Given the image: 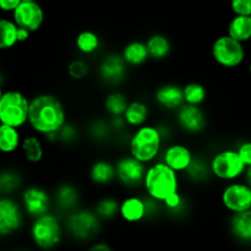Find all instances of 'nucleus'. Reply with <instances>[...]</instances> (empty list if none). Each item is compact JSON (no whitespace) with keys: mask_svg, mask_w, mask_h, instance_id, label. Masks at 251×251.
Listing matches in <instances>:
<instances>
[{"mask_svg":"<svg viewBox=\"0 0 251 251\" xmlns=\"http://www.w3.org/2000/svg\"><path fill=\"white\" fill-rule=\"evenodd\" d=\"M66 123L65 107L55 95L39 93L31 98L28 125L34 134L43 137L55 134Z\"/></svg>","mask_w":251,"mask_h":251,"instance_id":"1","label":"nucleus"},{"mask_svg":"<svg viewBox=\"0 0 251 251\" xmlns=\"http://www.w3.org/2000/svg\"><path fill=\"white\" fill-rule=\"evenodd\" d=\"M179 174L169 168L164 162L156 161L147 167L144 189L149 198L162 203L171 195L179 193Z\"/></svg>","mask_w":251,"mask_h":251,"instance_id":"2","label":"nucleus"},{"mask_svg":"<svg viewBox=\"0 0 251 251\" xmlns=\"http://www.w3.org/2000/svg\"><path fill=\"white\" fill-rule=\"evenodd\" d=\"M163 144L164 140L157 125L146 124L135 129L130 135L127 149L129 154L134 158L150 166L156 162L159 154H162Z\"/></svg>","mask_w":251,"mask_h":251,"instance_id":"3","label":"nucleus"},{"mask_svg":"<svg viewBox=\"0 0 251 251\" xmlns=\"http://www.w3.org/2000/svg\"><path fill=\"white\" fill-rule=\"evenodd\" d=\"M28 97L19 90H2L0 95V124L21 129L28 125Z\"/></svg>","mask_w":251,"mask_h":251,"instance_id":"4","label":"nucleus"},{"mask_svg":"<svg viewBox=\"0 0 251 251\" xmlns=\"http://www.w3.org/2000/svg\"><path fill=\"white\" fill-rule=\"evenodd\" d=\"M64 226L60 218L54 213L49 212L38 218L32 220L29 227V235L32 243L38 249L48 251L58 247L63 240Z\"/></svg>","mask_w":251,"mask_h":251,"instance_id":"5","label":"nucleus"},{"mask_svg":"<svg viewBox=\"0 0 251 251\" xmlns=\"http://www.w3.org/2000/svg\"><path fill=\"white\" fill-rule=\"evenodd\" d=\"M210 167L213 178L227 184L239 180L245 176L248 168L235 149H223L213 153L210 158Z\"/></svg>","mask_w":251,"mask_h":251,"instance_id":"6","label":"nucleus"},{"mask_svg":"<svg viewBox=\"0 0 251 251\" xmlns=\"http://www.w3.org/2000/svg\"><path fill=\"white\" fill-rule=\"evenodd\" d=\"M100 226L102 221L96 215L95 211L77 208L68 213L64 227L71 238L78 242H87L100 233Z\"/></svg>","mask_w":251,"mask_h":251,"instance_id":"7","label":"nucleus"},{"mask_svg":"<svg viewBox=\"0 0 251 251\" xmlns=\"http://www.w3.org/2000/svg\"><path fill=\"white\" fill-rule=\"evenodd\" d=\"M211 55L216 64L226 69L239 68L247 58L244 44L228 34L217 37L211 47Z\"/></svg>","mask_w":251,"mask_h":251,"instance_id":"8","label":"nucleus"},{"mask_svg":"<svg viewBox=\"0 0 251 251\" xmlns=\"http://www.w3.org/2000/svg\"><path fill=\"white\" fill-rule=\"evenodd\" d=\"M221 203L232 215L251 211V186L239 180L226 184L221 193Z\"/></svg>","mask_w":251,"mask_h":251,"instance_id":"9","label":"nucleus"},{"mask_svg":"<svg viewBox=\"0 0 251 251\" xmlns=\"http://www.w3.org/2000/svg\"><path fill=\"white\" fill-rule=\"evenodd\" d=\"M114 163L117 169V180L120 185L127 189L144 186L145 176L149 166L137 161L131 154L119 157Z\"/></svg>","mask_w":251,"mask_h":251,"instance_id":"10","label":"nucleus"},{"mask_svg":"<svg viewBox=\"0 0 251 251\" xmlns=\"http://www.w3.org/2000/svg\"><path fill=\"white\" fill-rule=\"evenodd\" d=\"M22 208L26 216L34 220L50 212L53 199L48 191L39 185L25 186L20 198Z\"/></svg>","mask_w":251,"mask_h":251,"instance_id":"11","label":"nucleus"},{"mask_svg":"<svg viewBox=\"0 0 251 251\" xmlns=\"http://www.w3.org/2000/svg\"><path fill=\"white\" fill-rule=\"evenodd\" d=\"M25 211L14 196L0 198V235L9 237L24 226Z\"/></svg>","mask_w":251,"mask_h":251,"instance_id":"12","label":"nucleus"},{"mask_svg":"<svg viewBox=\"0 0 251 251\" xmlns=\"http://www.w3.org/2000/svg\"><path fill=\"white\" fill-rule=\"evenodd\" d=\"M127 64L123 59L122 54L108 53L100 59L98 64V77L105 85L110 87L122 85L127 76Z\"/></svg>","mask_w":251,"mask_h":251,"instance_id":"13","label":"nucleus"},{"mask_svg":"<svg viewBox=\"0 0 251 251\" xmlns=\"http://www.w3.org/2000/svg\"><path fill=\"white\" fill-rule=\"evenodd\" d=\"M176 120L179 129L189 135L202 134L207 127L205 110L198 105H181L176 112Z\"/></svg>","mask_w":251,"mask_h":251,"instance_id":"14","label":"nucleus"},{"mask_svg":"<svg viewBox=\"0 0 251 251\" xmlns=\"http://www.w3.org/2000/svg\"><path fill=\"white\" fill-rule=\"evenodd\" d=\"M12 21L19 27L36 32L41 28L44 21V12L41 5L36 1H22L12 12Z\"/></svg>","mask_w":251,"mask_h":251,"instance_id":"15","label":"nucleus"},{"mask_svg":"<svg viewBox=\"0 0 251 251\" xmlns=\"http://www.w3.org/2000/svg\"><path fill=\"white\" fill-rule=\"evenodd\" d=\"M161 161L178 174L185 173L194 159V153L186 145L180 142L169 144L162 151Z\"/></svg>","mask_w":251,"mask_h":251,"instance_id":"16","label":"nucleus"},{"mask_svg":"<svg viewBox=\"0 0 251 251\" xmlns=\"http://www.w3.org/2000/svg\"><path fill=\"white\" fill-rule=\"evenodd\" d=\"M154 102L161 109L167 112H176L184 102V90L178 83H163L154 91Z\"/></svg>","mask_w":251,"mask_h":251,"instance_id":"17","label":"nucleus"},{"mask_svg":"<svg viewBox=\"0 0 251 251\" xmlns=\"http://www.w3.org/2000/svg\"><path fill=\"white\" fill-rule=\"evenodd\" d=\"M81 201L80 190L76 185L71 183H63L56 188L53 196V202L58 207V210L63 212H73L77 210L78 203Z\"/></svg>","mask_w":251,"mask_h":251,"instance_id":"18","label":"nucleus"},{"mask_svg":"<svg viewBox=\"0 0 251 251\" xmlns=\"http://www.w3.org/2000/svg\"><path fill=\"white\" fill-rule=\"evenodd\" d=\"M119 216L126 223H139L147 218V207L145 198L127 196L120 201Z\"/></svg>","mask_w":251,"mask_h":251,"instance_id":"19","label":"nucleus"},{"mask_svg":"<svg viewBox=\"0 0 251 251\" xmlns=\"http://www.w3.org/2000/svg\"><path fill=\"white\" fill-rule=\"evenodd\" d=\"M88 178L96 186L110 185L117 180V169L115 163L107 159H97L93 162L88 169Z\"/></svg>","mask_w":251,"mask_h":251,"instance_id":"20","label":"nucleus"},{"mask_svg":"<svg viewBox=\"0 0 251 251\" xmlns=\"http://www.w3.org/2000/svg\"><path fill=\"white\" fill-rule=\"evenodd\" d=\"M228 228L232 237L243 244H251V211L234 213L229 217Z\"/></svg>","mask_w":251,"mask_h":251,"instance_id":"21","label":"nucleus"},{"mask_svg":"<svg viewBox=\"0 0 251 251\" xmlns=\"http://www.w3.org/2000/svg\"><path fill=\"white\" fill-rule=\"evenodd\" d=\"M122 56L129 68H139L150 60L149 49L146 42L131 41L125 44L122 50Z\"/></svg>","mask_w":251,"mask_h":251,"instance_id":"22","label":"nucleus"},{"mask_svg":"<svg viewBox=\"0 0 251 251\" xmlns=\"http://www.w3.org/2000/svg\"><path fill=\"white\" fill-rule=\"evenodd\" d=\"M123 117H124L129 127L137 129L140 126H144L147 124L150 118L149 104L141 100H131Z\"/></svg>","mask_w":251,"mask_h":251,"instance_id":"23","label":"nucleus"},{"mask_svg":"<svg viewBox=\"0 0 251 251\" xmlns=\"http://www.w3.org/2000/svg\"><path fill=\"white\" fill-rule=\"evenodd\" d=\"M21 152L28 163H41L44 157V145L39 135L31 134L25 136L22 140Z\"/></svg>","mask_w":251,"mask_h":251,"instance_id":"24","label":"nucleus"},{"mask_svg":"<svg viewBox=\"0 0 251 251\" xmlns=\"http://www.w3.org/2000/svg\"><path fill=\"white\" fill-rule=\"evenodd\" d=\"M22 137L20 129L0 124V151L4 154H12L21 150Z\"/></svg>","mask_w":251,"mask_h":251,"instance_id":"25","label":"nucleus"},{"mask_svg":"<svg viewBox=\"0 0 251 251\" xmlns=\"http://www.w3.org/2000/svg\"><path fill=\"white\" fill-rule=\"evenodd\" d=\"M147 49H149L150 59L154 61H162L171 55L172 43L169 38L164 34L156 33L149 37L146 41Z\"/></svg>","mask_w":251,"mask_h":251,"instance_id":"26","label":"nucleus"},{"mask_svg":"<svg viewBox=\"0 0 251 251\" xmlns=\"http://www.w3.org/2000/svg\"><path fill=\"white\" fill-rule=\"evenodd\" d=\"M130 102L126 95L122 91H112L108 93L103 100V108L104 112L109 115V118L123 117L125 110L129 107Z\"/></svg>","mask_w":251,"mask_h":251,"instance_id":"27","label":"nucleus"},{"mask_svg":"<svg viewBox=\"0 0 251 251\" xmlns=\"http://www.w3.org/2000/svg\"><path fill=\"white\" fill-rule=\"evenodd\" d=\"M24 189L21 173L14 168H4L0 173V194L1 196H12Z\"/></svg>","mask_w":251,"mask_h":251,"instance_id":"28","label":"nucleus"},{"mask_svg":"<svg viewBox=\"0 0 251 251\" xmlns=\"http://www.w3.org/2000/svg\"><path fill=\"white\" fill-rule=\"evenodd\" d=\"M184 174L193 183H205L212 176L210 159H206L202 156H195L190 167Z\"/></svg>","mask_w":251,"mask_h":251,"instance_id":"29","label":"nucleus"},{"mask_svg":"<svg viewBox=\"0 0 251 251\" xmlns=\"http://www.w3.org/2000/svg\"><path fill=\"white\" fill-rule=\"evenodd\" d=\"M228 36L240 43H247L251 39V16H234L228 25Z\"/></svg>","mask_w":251,"mask_h":251,"instance_id":"30","label":"nucleus"},{"mask_svg":"<svg viewBox=\"0 0 251 251\" xmlns=\"http://www.w3.org/2000/svg\"><path fill=\"white\" fill-rule=\"evenodd\" d=\"M102 42H100V36L96 32L86 29V31L80 32L75 39V47L80 54L86 56L93 55L100 49Z\"/></svg>","mask_w":251,"mask_h":251,"instance_id":"31","label":"nucleus"},{"mask_svg":"<svg viewBox=\"0 0 251 251\" xmlns=\"http://www.w3.org/2000/svg\"><path fill=\"white\" fill-rule=\"evenodd\" d=\"M93 211L100 221H112L119 216L120 201L114 196H103L96 202Z\"/></svg>","mask_w":251,"mask_h":251,"instance_id":"32","label":"nucleus"},{"mask_svg":"<svg viewBox=\"0 0 251 251\" xmlns=\"http://www.w3.org/2000/svg\"><path fill=\"white\" fill-rule=\"evenodd\" d=\"M17 32L19 26L14 21L7 19L0 20V48L2 50L14 48L19 43Z\"/></svg>","mask_w":251,"mask_h":251,"instance_id":"33","label":"nucleus"},{"mask_svg":"<svg viewBox=\"0 0 251 251\" xmlns=\"http://www.w3.org/2000/svg\"><path fill=\"white\" fill-rule=\"evenodd\" d=\"M185 104L201 107L207 100V88L200 82H189L183 86Z\"/></svg>","mask_w":251,"mask_h":251,"instance_id":"34","label":"nucleus"},{"mask_svg":"<svg viewBox=\"0 0 251 251\" xmlns=\"http://www.w3.org/2000/svg\"><path fill=\"white\" fill-rule=\"evenodd\" d=\"M114 134L110 127L109 119H96L88 125V136L95 142H105Z\"/></svg>","mask_w":251,"mask_h":251,"instance_id":"35","label":"nucleus"},{"mask_svg":"<svg viewBox=\"0 0 251 251\" xmlns=\"http://www.w3.org/2000/svg\"><path fill=\"white\" fill-rule=\"evenodd\" d=\"M91 68L90 64L85 60V59H74L69 63L68 66V74L73 80L75 81H82L90 75Z\"/></svg>","mask_w":251,"mask_h":251,"instance_id":"36","label":"nucleus"},{"mask_svg":"<svg viewBox=\"0 0 251 251\" xmlns=\"http://www.w3.org/2000/svg\"><path fill=\"white\" fill-rule=\"evenodd\" d=\"M164 210L171 215H181L186 208V202L180 193H176L162 202Z\"/></svg>","mask_w":251,"mask_h":251,"instance_id":"37","label":"nucleus"},{"mask_svg":"<svg viewBox=\"0 0 251 251\" xmlns=\"http://www.w3.org/2000/svg\"><path fill=\"white\" fill-rule=\"evenodd\" d=\"M59 135V142L64 145H73L74 142L77 141L78 139V129L75 124L73 123H66L60 131L58 132Z\"/></svg>","mask_w":251,"mask_h":251,"instance_id":"38","label":"nucleus"},{"mask_svg":"<svg viewBox=\"0 0 251 251\" xmlns=\"http://www.w3.org/2000/svg\"><path fill=\"white\" fill-rule=\"evenodd\" d=\"M230 7L235 16H251V0H232Z\"/></svg>","mask_w":251,"mask_h":251,"instance_id":"39","label":"nucleus"},{"mask_svg":"<svg viewBox=\"0 0 251 251\" xmlns=\"http://www.w3.org/2000/svg\"><path fill=\"white\" fill-rule=\"evenodd\" d=\"M238 154L240 156L242 161L247 164V167L251 166V141H243L235 147Z\"/></svg>","mask_w":251,"mask_h":251,"instance_id":"40","label":"nucleus"},{"mask_svg":"<svg viewBox=\"0 0 251 251\" xmlns=\"http://www.w3.org/2000/svg\"><path fill=\"white\" fill-rule=\"evenodd\" d=\"M109 124L110 127H112L113 132L117 135H122L126 132L127 129V123L125 122L124 117H114V118H109Z\"/></svg>","mask_w":251,"mask_h":251,"instance_id":"41","label":"nucleus"},{"mask_svg":"<svg viewBox=\"0 0 251 251\" xmlns=\"http://www.w3.org/2000/svg\"><path fill=\"white\" fill-rule=\"evenodd\" d=\"M21 2L22 0H0V7L2 11L14 12Z\"/></svg>","mask_w":251,"mask_h":251,"instance_id":"42","label":"nucleus"},{"mask_svg":"<svg viewBox=\"0 0 251 251\" xmlns=\"http://www.w3.org/2000/svg\"><path fill=\"white\" fill-rule=\"evenodd\" d=\"M87 251H114L112 247H110L108 243L104 242H100V243H95L90 247V249Z\"/></svg>","mask_w":251,"mask_h":251,"instance_id":"43","label":"nucleus"},{"mask_svg":"<svg viewBox=\"0 0 251 251\" xmlns=\"http://www.w3.org/2000/svg\"><path fill=\"white\" fill-rule=\"evenodd\" d=\"M157 127H158L159 132H161L162 137H163L164 142L167 141V140H169V137L172 136V130H171V126H169L168 124H158L157 125Z\"/></svg>","mask_w":251,"mask_h":251,"instance_id":"44","label":"nucleus"},{"mask_svg":"<svg viewBox=\"0 0 251 251\" xmlns=\"http://www.w3.org/2000/svg\"><path fill=\"white\" fill-rule=\"evenodd\" d=\"M31 33L32 32H29L28 29L19 27V32H17V39H19V43H24V42L28 41Z\"/></svg>","mask_w":251,"mask_h":251,"instance_id":"45","label":"nucleus"},{"mask_svg":"<svg viewBox=\"0 0 251 251\" xmlns=\"http://www.w3.org/2000/svg\"><path fill=\"white\" fill-rule=\"evenodd\" d=\"M244 178H245V181H247V183L251 186V166H249L247 168V172H245Z\"/></svg>","mask_w":251,"mask_h":251,"instance_id":"46","label":"nucleus"},{"mask_svg":"<svg viewBox=\"0 0 251 251\" xmlns=\"http://www.w3.org/2000/svg\"><path fill=\"white\" fill-rule=\"evenodd\" d=\"M22 1H34V0H22Z\"/></svg>","mask_w":251,"mask_h":251,"instance_id":"47","label":"nucleus"},{"mask_svg":"<svg viewBox=\"0 0 251 251\" xmlns=\"http://www.w3.org/2000/svg\"><path fill=\"white\" fill-rule=\"evenodd\" d=\"M249 70H250V73H251V64H250V66H249Z\"/></svg>","mask_w":251,"mask_h":251,"instance_id":"48","label":"nucleus"}]
</instances>
